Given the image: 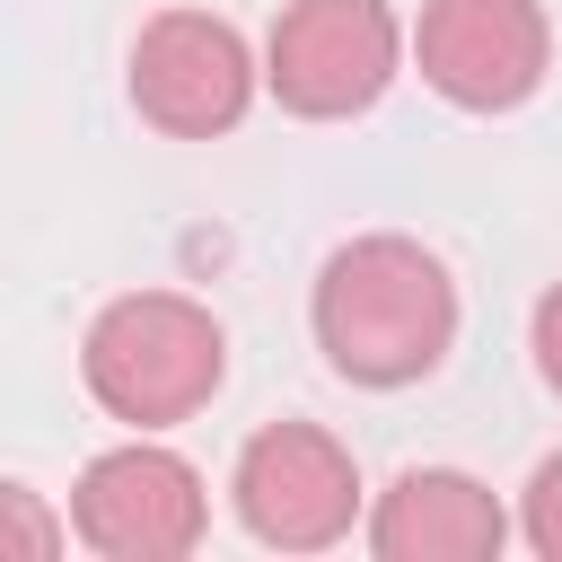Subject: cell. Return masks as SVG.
Instances as JSON below:
<instances>
[{
	"label": "cell",
	"instance_id": "obj_5",
	"mask_svg": "<svg viewBox=\"0 0 562 562\" xmlns=\"http://www.w3.org/2000/svg\"><path fill=\"white\" fill-rule=\"evenodd\" d=\"M228 501H237V527L263 544V553H325L351 536L360 518V465L334 430L316 422H263L246 448H237V474H228Z\"/></svg>",
	"mask_w": 562,
	"mask_h": 562
},
{
	"label": "cell",
	"instance_id": "obj_7",
	"mask_svg": "<svg viewBox=\"0 0 562 562\" xmlns=\"http://www.w3.org/2000/svg\"><path fill=\"white\" fill-rule=\"evenodd\" d=\"M413 61L430 97H448L457 114H509L544 88L553 26L536 0H422Z\"/></svg>",
	"mask_w": 562,
	"mask_h": 562
},
{
	"label": "cell",
	"instance_id": "obj_6",
	"mask_svg": "<svg viewBox=\"0 0 562 562\" xmlns=\"http://www.w3.org/2000/svg\"><path fill=\"white\" fill-rule=\"evenodd\" d=\"M255 88H263V61L211 9H158L132 35V105L167 140H220V132H237L246 105H255Z\"/></svg>",
	"mask_w": 562,
	"mask_h": 562
},
{
	"label": "cell",
	"instance_id": "obj_2",
	"mask_svg": "<svg viewBox=\"0 0 562 562\" xmlns=\"http://www.w3.org/2000/svg\"><path fill=\"white\" fill-rule=\"evenodd\" d=\"M79 378L123 430H176L193 422L228 378V334L184 290H123L79 334Z\"/></svg>",
	"mask_w": 562,
	"mask_h": 562
},
{
	"label": "cell",
	"instance_id": "obj_8",
	"mask_svg": "<svg viewBox=\"0 0 562 562\" xmlns=\"http://www.w3.org/2000/svg\"><path fill=\"white\" fill-rule=\"evenodd\" d=\"M509 544V509L465 465H404L369 509L378 562H492Z\"/></svg>",
	"mask_w": 562,
	"mask_h": 562
},
{
	"label": "cell",
	"instance_id": "obj_4",
	"mask_svg": "<svg viewBox=\"0 0 562 562\" xmlns=\"http://www.w3.org/2000/svg\"><path fill=\"white\" fill-rule=\"evenodd\" d=\"M70 536L97 562H184L211 536V492L202 474L158 448L149 430H132L123 448L88 457L70 483Z\"/></svg>",
	"mask_w": 562,
	"mask_h": 562
},
{
	"label": "cell",
	"instance_id": "obj_11",
	"mask_svg": "<svg viewBox=\"0 0 562 562\" xmlns=\"http://www.w3.org/2000/svg\"><path fill=\"white\" fill-rule=\"evenodd\" d=\"M527 351H536V378L562 395V281L536 299V316H527Z\"/></svg>",
	"mask_w": 562,
	"mask_h": 562
},
{
	"label": "cell",
	"instance_id": "obj_3",
	"mask_svg": "<svg viewBox=\"0 0 562 562\" xmlns=\"http://www.w3.org/2000/svg\"><path fill=\"white\" fill-rule=\"evenodd\" d=\"M404 70V26L386 0H290L263 35V88L299 123L369 114Z\"/></svg>",
	"mask_w": 562,
	"mask_h": 562
},
{
	"label": "cell",
	"instance_id": "obj_10",
	"mask_svg": "<svg viewBox=\"0 0 562 562\" xmlns=\"http://www.w3.org/2000/svg\"><path fill=\"white\" fill-rule=\"evenodd\" d=\"M518 536H527L536 562H562V448L527 474V492H518Z\"/></svg>",
	"mask_w": 562,
	"mask_h": 562
},
{
	"label": "cell",
	"instance_id": "obj_9",
	"mask_svg": "<svg viewBox=\"0 0 562 562\" xmlns=\"http://www.w3.org/2000/svg\"><path fill=\"white\" fill-rule=\"evenodd\" d=\"M61 544H70V518L44 492H26V483L0 474V562H53Z\"/></svg>",
	"mask_w": 562,
	"mask_h": 562
},
{
	"label": "cell",
	"instance_id": "obj_1",
	"mask_svg": "<svg viewBox=\"0 0 562 562\" xmlns=\"http://www.w3.org/2000/svg\"><path fill=\"white\" fill-rule=\"evenodd\" d=\"M307 325H316V351L334 378L395 395L457 351V281L422 237L369 228L316 263Z\"/></svg>",
	"mask_w": 562,
	"mask_h": 562
}]
</instances>
